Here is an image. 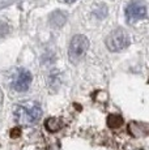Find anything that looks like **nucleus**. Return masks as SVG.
Returning <instances> with one entry per match:
<instances>
[{
	"instance_id": "obj_1",
	"label": "nucleus",
	"mask_w": 149,
	"mask_h": 150,
	"mask_svg": "<svg viewBox=\"0 0 149 150\" xmlns=\"http://www.w3.org/2000/svg\"><path fill=\"white\" fill-rule=\"evenodd\" d=\"M42 108L35 102H26L18 105L15 110L16 122L22 125H33L41 119Z\"/></svg>"
},
{
	"instance_id": "obj_2",
	"label": "nucleus",
	"mask_w": 149,
	"mask_h": 150,
	"mask_svg": "<svg viewBox=\"0 0 149 150\" xmlns=\"http://www.w3.org/2000/svg\"><path fill=\"white\" fill-rule=\"evenodd\" d=\"M130 35L127 31L122 28H116L106 38V47L111 52H116L127 48L130 46Z\"/></svg>"
},
{
	"instance_id": "obj_3",
	"label": "nucleus",
	"mask_w": 149,
	"mask_h": 150,
	"mask_svg": "<svg viewBox=\"0 0 149 150\" xmlns=\"http://www.w3.org/2000/svg\"><path fill=\"white\" fill-rule=\"evenodd\" d=\"M88 48H89V39L87 37L82 34L74 35L70 43V50H68L70 60L72 63H77L85 55Z\"/></svg>"
},
{
	"instance_id": "obj_4",
	"label": "nucleus",
	"mask_w": 149,
	"mask_h": 150,
	"mask_svg": "<svg viewBox=\"0 0 149 150\" xmlns=\"http://www.w3.org/2000/svg\"><path fill=\"white\" fill-rule=\"evenodd\" d=\"M126 17L128 22H135L147 17V5L141 1H132L126 8Z\"/></svg>"
},
{
	"instance_id": "obj_5",
	"label": "nucleus",
	"mask_w": 149,
	"mask_h": 150,
	"mask_svg": "<svg viewBox=\"0 0 149 150\" xmlns=\"http://www.w3.org/2000/svg\"><path fill=\"white\" fill-rule=\"evenodd\" d=\"M31 80H33V77H31V73L29 71H26V69H18L15 80L12 82V88L16 91H20V93L21 91H26L31 83Z\"/></svg>"
},
{
	"instance_id": "obj_6",
	"label": "nucleus",
	"mask_w": 149,
	"mask_h": 150,
	"mask_svg": "<svg viewBox=\"0 0 149 150\" xmlns=\"http://www.w3.org/2000/svg\"><path fill=\"white\" fill-rule=\"evenodd\" d=\"M127 131L132 137H145V136H148L149 129H148V124H145V123L131 122L128 124Z\"/></svg>"
},
{
	"instance_id": "obj_7",
	"label": "nucleus",
	"mask_w": 149,
	"mask_h": 150,
	"mask_svg": "<svg viewBox=\"0 0 149 150\" xmlns=\"http://www.w3.org/2000/svg\"><path fill=\"white\" fill-rule=\"evenodd\" d=\"M65 21H67V14H64L60 11H55L50 16V24L53 28H62L65 24Z\"/></svg>"
},
{
	"instance_id": "obj_8",
	"label": "nucleus",
	"mask_w": 149,
	"mask_h": 150,
	"mask_svg": "<svg viewBox=\"0 0 149 150\" xmlns=\"http://www.w3.org/2000/svg\"><path fill=\"white\" fill-rule=\"evenodd\" d=\"M45 127H46V129H47L48 132L55 133V132H58L59 129H62L63 122L60 119H58V117H48V119L46 120V123H45Z\"/></svg>"
},
{
	"instance_id": "obj_9",
	"label": "nucleus",
	"mask_w": 149,
	"mask_h": 150,
	"mask_svg": "<svg viewBox=\"0 0 149 150\" xmlns=\"http://www.w3.org/2000/svg\"><path fill=\"white\" fill-rule=\"evenodd\" d=\"M107 125L109 128L111 129H115V128H119V127L123 125V117L120 115H116V114H110L107 116Z\"/></svg>"
},
{
	"instance_id": "obj_10",
	"label": "nucleus",
	"mask_w": 149,
	"mask_h": 150,
	"mask_svg": "<svg viewBox=\"0 0 149 150\" xmlns=\"http://www.w3.org/2000/svg\"><path fill=\"white\" fill-rule=\"evenodd\" d=\"M93 14L94 16H97V18H99V20L105 18L106 14H107V8H106V5L105 4L97 5V7L93 9Z\"/></svg>"
},
{
	"instance_id": "obj_11",
	"label": "nucleus",
	"mask_w": 149,
	"mask_h": 150,
	"mask_svg": "<svg viewBox=\"0 0 149 150\" xmlns=\"http://www.w3.org/2000/svg\"><path fill=\"white\" fill-rule=\"evenodd\" d=\"M21 136V128L20 127H16V128H13L12 131H11V137L12 138H17Z\"/></svg>"
},
{
	"instance_id": "obj_12",
	"label": "nucleus",
	"mask_w": 149,
	"mask_h": 150,
	"mask_svg": "<svg viewBox=\"0 0 149 150\" xmlns=\"http://www.w3.org/2000/svg\"><path fill=\"white\" fill-rule=\"evenodd\" d=\"M62 3H65V4H72V3H74L76 0H60Z\"/></svg>"
},
{
	"instance_id": "obj_13",
	"label": "nucleus",
	"mask_w": 149,
	"mask_h": 150,
	"mask_svg": "<svg viewBox=\"0 0 149 150\" xmlns=\"http://www.w3.org/2000/svg\"><path fill=\"white\" fill-rule=\"evenodd\" d=\"M3 91H1V89H0V106H1V103H3Z\"/></svg>"
},
{
	"instance_id": "obj_14",
	"label": "nucleus",
	"mask_w": 149,
	"mask_h": 150,
	"mask_svg": "<svg viewBox=\"0 0 149 150\" xmlns=\"http://www.w3.org/2000/svg\"><path fill=\"white\" fill-rule=\"evenodd\" d=\"M135 150H143V149H135Z\"/></svg>"
}]
</instances>
